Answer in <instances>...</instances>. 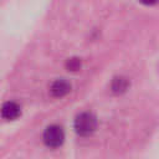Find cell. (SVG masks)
Here are the masks:
<instances>
[{"instance_id": "cell-1", "label": "cell", "mask_w": 159, "mask_h": 159, "mask_svg": "<svg viewBox=\"0 0 159 159\" xmlns=\"http://www.w3.org/2000/svg\"><path fill=\"white\" fill-rule=\"evenodd\" d=\"M96 128L97 118L89 112H83L75 119V129L80 135H89L96 130Z\"/></svg>"}, {"instance_id": "cell-2", "label": "cell", "mask_w": 159, "mask_h": 159, "mask_svg": "<svg viewBox=\"0 0 159 159\" xmlns=\"http://www.w3.org/2000/svg\"><path fill=\"white\" fill-rule=\"evenodd\" d=\"M65 140V133L63 129L60 125L52 124L48 125L43 132V143L50 148H57L60 147Z\"/></svg>"}, {"instance_id": "cell-3", "label": "cell", "mask_w": 159, "mask_h": 159, "mask_svg": "<svg viewBox=\"0 0 159 159\" xmlns=\"http://www.w3.org/2000/svg\"><path fill=\"white\" fill-rule=\"evenodd\" d=\"M70 91H71V84L66 80H56L50 87L51 94L56 98L65 97L67 93H70Z\"/></svg>"}, {"instance_id": "cell-4", "label": "cell", "mask_w": 159, "mask_h": 159, "mask_svg": "<svg viewBox=\"0 0 159 159\" xmlns=\"http://www.w3.org/2000/svg\"><path fill=\"white\" fill-rule=\"evenodd\" d=\"M20 113H21L20 106L16 102H12V101H9V102L4 103L2 107H1V116L7 120H12V119L17 118L20 116Z\"/></svg>"}, {"instance_id": "cell-5", "label": "cell", "mask_w": 159, "mask_h": 159, "mask_svg": "<svg viewBox=\"0 0 159 159\" xmlns=\"http://www.w3.org/2000/svg\"><path fill=\"white\" fill-rule=\"evenodd\" d=\"M128 86H129L128 80H127L125 77L119 76V77L113 78L112 84H111V89H112L113 93H116V94H120V93H123V92L127 91Z\"/></svg>"}, {"instance_id": "cell-6", "label": "cell", "mask_w": 159, "mask_h": 159, "mask_svg": "<svg viewBox=\"0 0 159 159\" xmlns=\"http://www.w3.org/2000/svg\"><path fill=\"white\" fill-rule=\"evenodd\" d=\"M66 67L68 71H77L81 68V60L77 58V57H72V58H68L67 62H66Z\"/></svg>"}]
</instances>
